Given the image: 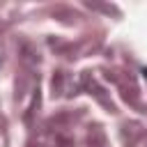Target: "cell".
Segmentation results:
<instances>
[]
</instances>
